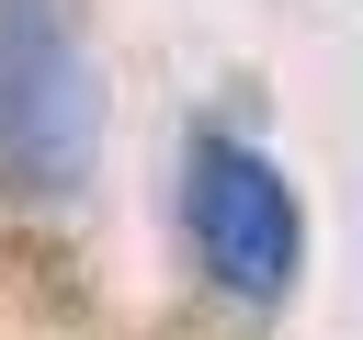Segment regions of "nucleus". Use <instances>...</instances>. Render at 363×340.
Instances as JSON below:
<instances>
[{
    "mask_svg": "<svg viewBox=\"0 0 363 340\" xmlns=\"http://www.w3.org/2000/svg\"><path fill=\"white\" fill-rule=\"evenodd\" d=\"M102 147V79L68 0H0V193L68 204Z\"/></svg>",
    "mask_w": 363,
    "mask_h": 340,
    "instance_id": "f257e3e1",
    "label": "nucleus"
},
{
    "mask_svg": "<svg viewBox=\"0 0 363 340\" xmlns=\"http://www.w3.org/2000/svg\"><path fill=\"white\" fill-rule=\"evenodd\" d=\"M182 249L204 261L216 295L284 306L295 272H306V204H295V181H284L250 136L204 125V136L182 147Z\"/></svg>",
    "mask_w": 363,
    "mask_h": 340,
    "instance_id": "f03ea898",
    "label": "nucleus"
}]
</instances>
